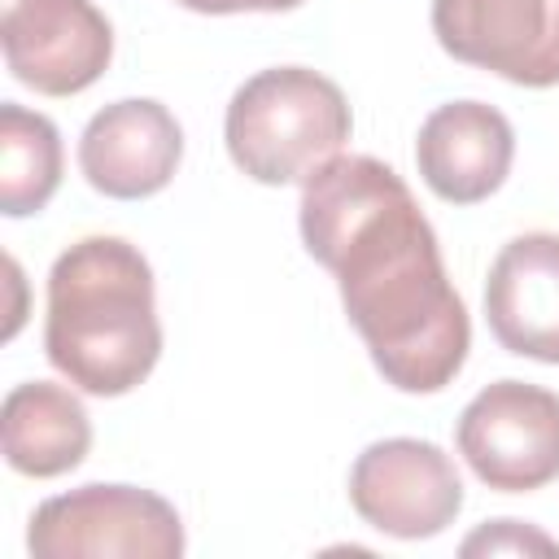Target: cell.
<instances>
[{"instance_id": "9", "label": "cell", "mask_w": 559, "mask_h": 559, "mask_svg": "<svg viewBox=\"0 0 559 559\" xmlns=\"http://www.w3.org/2000/svg\"><path fill=\"white\" fill-rule=\"evenodd\" d=\"M179 157L183 131L175 114L148 96L105 105L100 114H92L79 140L83 179L114 201H140L162 192L175 179Z\"/></svg>"}, {"instance_id": "15", "label": "cell", "mask_w": 559, "mask_h": 559, "mask_svg": "<svg viewBox=\"0 0 559 559\" xmlns=\"http://www.w3.org/2000/svg\"><path fill=\"white\" fill-rule=\"evenodd\" d=\"M192 13H284L297 9L301 0H175Z\"/></svg>"}, {"instance_id": "1", "label": "cell", "mask_w": 559, "mask_h": 559, "mask_svg": "<svg viewBox=\"0 0 559 559\" xmlns=\"http://www.w3.org/2000/svg\"><path fill=\"white\" fill-rule=\"evenodd\" d=\"M301 240L336 275L376 371L402 393L445 389L472 349L467 306L406 179L367 153H336L301 183Z\"/></svg>"}, {"instance_id": "3", "label": "cell", "mask_w": 559, "mask_h": 559, "mask_svg": "<svg viewBox=\"0 0 559 559\" xmlns=\"http://www.w3.org/2000/svg\"><path fill=\"white\" fill-rule=\"evenodd\" d=\"M345 92L306 66H275L245 79L227 105V153L258 183H306L349 140Z\"/></svg>"}, {"instance_id": "14", "label": "cell", "mask_w": 559, "mask_h": 559, "mask_svg": "<svg viewBox=\"0 0 559 559\" xmlns=\"http://www.w3.org/2000/svg\"><path fill=\"white\" fill-rule=\"evenodd\" d=\"M459 550L467 559L472 555H559V542H550L542 528H528L520 520H493L476 528Z\"/></svg>"}, {"instance_id": "4", "label": "cell", "mask_w": 559, "mask_h": 559, "mask_svg": "<svg viewBox=\"0 0 559 559\" xmlns=\"http://www.w3.org/2000/svg\"><path fill=\"white\" fill-rule=\"evenodd\" d=\"M35 559H179V511L135 485H79L35 507L26 528Z\"/></svg>"}, {"instance_id": "8", "label": "cell", "mask_w": 559, "mask_h": 559, "mask_svg": "<svg viewBox=\"0 0 559 559\" xmlns=\"http://www.w3.org/2000/svg\"><path fill=\"white\" fill-rule=\"evenodd\" d=\"M437 44L520 87L559 83V0H432Z\"/></svg>"}, {"instance_id": "10", "label": "cell", "mask_w": 559, "mask_h": 559, "mask_svg": "<svg viewBox=\"0 0 559 559\" xmlns=\"http://www.w3.org/2000/svg\"><path fill=\"white\" fill-rule=\"evenodd\" d=\"M485 319L507 354L559 367V236L524 231L502 245L485 280Z\"/></svg>"}, {"instance_id": "11", "label": "cell", "mask_w": 559, "mask_h": 559, "mask_svg": "<svg viewBox=\"0 0 559 559\" xmlns=\"http://www.w3.org/2000/svg\"><path fill=\"white\" fill-rule=\"evenodd\" d=\"M515 157L511 122L485 100L437 105L415 140V166L424 183L450 205H476L502 188Z\"/></svg>"}, {"instance_id": "12", "label": "cell", "mask_w": 559, "mask_h": 559, "mask_svg": "<svg viewBox=\"0 0 559 559\" xmlns=\"http://www.w3.org/2000/svg\"><path fill=\"white\" fill-rule=\"evenodd\" d=\"M0 437H4V459L13 472L48 480L87 459L92 419L66 384L26 380L9 389L0 406Z\"/></svg>"}, {"instance_id": "6", "label": "cell", "mask_w": 559, "mask_h": 559, "mask_svg": "<svg viewBox=\"0 0 559 559\" xmlns=\"http://www.w3.org/2000/svg\"><path fill=\"white\" fill-rule=\"evenodd\" d=\"M349 502L371 528L402 542H419L454 524L463 507V480L441 445L419 437H389L371 441L354 459Z\"/></svg>"}, {"instance_id": "13", "label": "cell", "mask_w": 559, "mask_h": 559, "mask_svg": "<svg viewBox=\"0 0 559 559\" xmlns=\"http://www.w3.org/2000/svg\"><path fill=\"white\" fill-rule=\"evenodd\" d=\"M61 183V135L52 118L22 109L17 100L0 105V210L9 218L39 214Z\"/></svg>"}, {"instance_id": "2", "label": "cell", "mask_w": 559, "mask_h": 559, "mask_svg": "<svg viewBox=\"0 0 559 559\" xmlns=\"http://www.w3.org/2000/svg\"><path fill=\"white\" fill-rule=\"evenodd\" d=\"M48 362L92 397H122L162 358L148 258L122 236H83L48 271Z\"/></svg>"}, {"instance_id": "7", "label": "cell", "mask_w": 559, "mask_h": 559, "mask_svg": "<svg viewBox=\"0 0 559 559\" xmlns=\"http://www.w3.org/2000/svg\"><path fill=\"white\" fill-rule=\"evenodd\" d=\"M4 66L44 96L92 87L114 57V26L92 0H0Z\"/></svg>"}, {"instance_id": "5", "label": "cell", "mask_w": 559, "mask_h": 559, "mask_svg": "<svg viewBox=\"0 0 559 559\" xmlns=\"http://www.w3.org/2000/svg\"><path fill=\"white\" fill-rule=\"evenodd\" d=\"M454 441L489 489H542L559 476V393L524 380H498L463 406Z\"/></svg>"}]
</instances>
